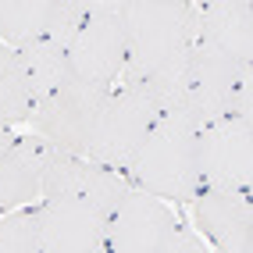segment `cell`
I'll return each instance as SVG.
<instances>
[{
    "label": "cell",
    "mask_w": 253,
    "mask_h": 253,
    "mask_svg": "<svg viewBox=\"0 0 253 253\" xmlns=\"http://www.w3.org/2000/svg\"><path fill=\"white\" fill-rule=\"evenodd\" d=\"M128 178L136 189L157 196V200H175V204H189L196 193L204 189L200 182V128L185 118L182 111H164L150 136L132 161Z\"/></svg>",
    "instance_id": "6da1fadb"
},
{
    "label": "cell",
    "mask_w": 253,
    "mask_h": 253,
    "mask_svg": "<svg viewBox=\"0 0 253 253\" xmlns=\"http://www.w3.org/2000/svg\"><path fill=\"white\" fill-rule=\"evenodd\" d=\"M128 25V64L118 86H136L196 43L193 0H122Z\"/></svg>",
    "instance_id": "7a4b0ae2"
},
{
    "label": "cell",
    "mask_w": 253,
    "mask_h": 253,
    "mask_svg": "<svg viewBox=\"0 0 253 253\" xmlns=\"http://www.w3.org/2000/svg\"><path fill=\"white\" fill-rule=\"evenodd\" d=\"M111 93H114L111 86H96V82L72 75L64 86H57L46 100L32 107V118H29L32 136L46 139L54 150H64V154L89 157V146L96 139Z\"/></svg>",
    "instance_id": "3957f363"
},
{
    "label": "cell",
    "mask_w": 253,
    "mask_h": 253,
    "mask_svg": "<svg viewBox=\"0 0 253 253\" xmlns=\"http://www.w3.org/2000/svg\"><path fill=\"white\" fill-rule=\"evenodd\" d=\"M157 118H161V107L139 82L136 86H114L107 107H104V118H100L96 139L89 146V161L128 175V168L139 157Z\"/></svg>",
    "instance_id": "277c9868"
},
{
    "label": "cell",
    "mask_w": 253,
    "mask_h": 253,
    "mask_svg": "<svg viewBox=\"0 0 253 253\" xmlns=\"http://www.w3.org/2000/svg\"><path fill=\"white\" fill-rule=\"evenodd\" d=\"M72 72L96 86H118L128 64V25L122 0H89V14L68 50Z\"/></svg>",
    "instance_id": "5b68a950"
},
{
    "label": "cell",
    "mask_w": 253,
    "mask_h": 253,
    "mask_svg": "<svg viewBox=\"0 0 253 253\" xmlns=\"http://www.w3.org/2000/svg\"><path fill=\"white\" fill-rule=\"evenodd\" d=\"M250 75L253 68H243V64L193 43L189 61H185V82L171 111H182L196 128H207L232 114V96L239 89V82Z\"/></svg>",
    "instance_id": "8992f818"
},
{
    "label": "cell",
    "mask_w": 253,
    "mask_h": 253,
    "mask_svg": "<svg viewBox=\"0 0 253 253\" xmlns=\"http://www.w3.org/2000/svg\"><path fill=\"white\" fill-rule=\"evenodd\" d=\"M200 182L204 189L250 193L253 185V122L221 118L200 128Z\"/></svg>",
    "instance_id": "52a82bcc"
},
{
    "label": "cell",
    "mask_w": 253,
    "mask_h": 253,
    "mask_svg": "<svg viewBox=\"0 0 253 253\" xmlns=\"http://www.w3.org/2000/svg\"><path fill=\"white\" fill-rule=\"evenodd\" d=\"M175 225L178 217L164 200L132 189L125 204L107 217V253H157Z\"/></svg>",
    "instance_id": "ba28073f"
},
{
    "label": "cell",
    "mask_w": 253,
    "mask_h": 253,
    "mask_svg": "<svg viewBox=\"0 0 253 253\" xmlns=\"http://www.w3.org/2000/svg\"><path fill=\"white\" fill-rule=\"evenodd\" d=\"M107 246V217L82 200L40 204V253H96Z\"/></svg>",
    "instance_id": "9c48e42d"
},
{
    "label": "cell",
    "mask_w": 253,
    "mask_h": 253,
    "mask_svg": "<svg viewBox=\"0 0 253 253\" xmlns=\"http://www.w3.org/2000/svg\"><path fill=\"white\" fill-rule=\"evenodd\" d=\"M196 46H207L243 68H253V4L250 0L196 4Z\"/></svg>",
    "instance_id": "30bf717a"
},
{
    "label": "cell",
    "mask_w": 253,
    "mask_h": 253,
    "mask_svg": "<svg viewBox=\"0 0 253 253\" xmlns=\"http://www.w3.org/2000/svg\"><path fill=\"white\" fill-rule=\"evenodd\" d=\"M193 217L217 253H253V204L250 193L200 189Z\"/></svg>",
    "instance_id": "8fae6325"
},
{
    "label": "cell",
    "mask_w": 253,
    "mask_h": 253,
    "mask_svg": "<svg viewBox=\"0 0 253 253\" xmlns=\"http://www.w3.org/2000/svg\"><path fill=\"white\" fill-rule=\"evenodd\" d=\"M43 157L46 139L18 136L0 154V211L29 207L43 193Z\"/></svg>",
    "instance_id": "7c38bea8"
},
{
    "label": "cell",
    "mask_w": 253,
    "mask_h": 253,
    "mask_svg": "<svg viewBox=\"0 0 253 253\" xmlns=\"http://www.w3.org/2000/svg\"><path fill=\"white\" fill-rule=\"evenodd\" d=\"M57 0H0V43L22 50L50 36Z\"/></svg>",
    "instance_id": "4fadbf2b"
},
{
    "label": "cell",
    "mask_w": 253,
    "mask_h": 253,
    "mask_svg": "<svg viewBox=\"0 0 253 253\" xmlns=\"http://www.w3.org/2000/svg\"><path fill=\"white\" fill-rule=\"evenodd\" d=\"M18 57H22V68H25L29 89H32V104L46 100L57 86H64V82L75 75L72 72V61H68V50L57 46V43H50V40L22 46Z\"/></svg>",
    "instance_id": "5bb4252c"
},
{
    "label": "cell",
    "mask_w": 253,
    "mask_h": 253,
    "mask_svg": "<svg viewBox=\"0 0 253 253\" xmlns=\"http://www.w3.org/2000/svg\"><path fill=\"white\" fill-rule=\"evenodd\" d=\"M32 89H29V79L22 68V57L18 50L0 43V125H18L32 118Z\"/></svg>",
    "instance_id": "9a60e30c"
},
{
    "label": "cell",
    "mask_w": 253,
    "mask_h": 253,
    "mask_svg": "<svg viewBox=\"0 0 253 253\" xmlns=\"http://www.w3.org/2000/svg\"><path fill=\"white\" fill-rule=\"evenodd\" d=\"M0 253H40V207H18L0 217Z\"/></svg>",
    "instance_id": "2e32d148"
},
{
    "label": "cell",
    "mask_w": 253,
    "mask_h": 253,
    "mask_svg": "<svg viewBox=\"0 0 253 253\" xmlns=\"http://www.w3.org/2000/svg\"><path fill=\"white\" fill-rule=\"evenodd\" d=\"M157 253H207V246L200 239V232L185 228V225H175V232L164 239V246Z\"/></svg>",
    "instance_id": "e0dca14e"
},
{
    "label": "cell",
    "mask_w": 253,
    "mask_h": 253,
    "mask_svg": "<svg viewBox=\"0 0 253 253\" xmlns=\"http://www.w3.org/2000/svg\"><path fill=\"white\" fill-rule=\"evenodd\" d=\"M14 139H18V136H14V132H11L7 125H0V154H4V150H7Z\"/></svg>",
    "instance_id": "ac0fdd59"
},
{
    "label": "cell",
    "mask_w": 253,
    "mask_h": 253,
    "mask_svg": "<svg viewBox=\"0 0 253 253\" xmlns=\"http://www.w3.org/2000/svg\"><path fill=\"white\" fill-rule=\"evenodd\" d=\"M96 253H107V246H104V250H96Z\"/></svg>",
    "instance_id": "d6986e66"
}]
</instances>
